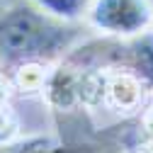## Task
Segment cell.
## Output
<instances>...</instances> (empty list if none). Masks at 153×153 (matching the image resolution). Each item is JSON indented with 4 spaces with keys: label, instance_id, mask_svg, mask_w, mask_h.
I'll use <instances>...</instances> for the list:
<instances>
[{
    "label": "cell",
    "instance_id": "obj_1",
    "mask_svg": "<svg viewBox=\"0 0 153 153\" xmlns=\"http://www.w3.org/2000/svg\"><path fill=\"white\" fill-rule=\"evenodd\" d=\"M80 36V25L56 20L29 0H12L0 10V63L7 68L29 61L53 63L73 51Z\"/></svg>",
    "mask_w": 153,
    "mask_h": 153
},
{
    "label": "cell",
    "instance_id": "obj_2",
    "mask_svg": "<svg viewBox=\"0 0 153 153\" xmlns=\"http://www.w3.org/2000/svg\"><path fill=\"white\" fill-rule=\"evenodd\" d=\"M85 22L102 34L131 39L151 27L153 7L148 0H92Z\"/></svg>",
    "mask_w": 153,
    "mask_h": 153
},
{
    "label": "cell",
    "instance_id": "obj_3",
    "mask_svg": "<svg viewBox=\"0 0 153 153\" xmlns=\"http://www.w3.org/2000/svg\"><path fill=\"white\" fill-rule=\"evenodd\" d=\"M100 68H102L100 107L117 112L122 117L139 114L141 107L146 105V97L151 90L134 73H129L124 68H112V66H100Z\"/></svg>",
    "mask_w": 153,
    "mask_h": 153
},
{
    "label": "cell",
    "instance_id": "obj_4",
    "mask_svg": "<svg viewBox=\"0 0 153 153\" xmlns=\"http://www.w3.org/2000/svg\"><path fill=\"white\" fill-rule=\"evenodd\" d=\"M51 68H53L51 63H39V61L12 66L10 73H7L10 88L15 92H20L22 97H34V95H42L44 97V88H46Z\"/></svg>",
    "mask_w": 153,
    "mask_h": 153
},
{
    "label": "cell",
    "instance_id": "obj_5",
    "mask_svg": "<svg viewBox=\"0 0 153 153\" xmlns=\"http://www.w3.org/2000/svg\"><path fill=\"white\" fill-rule=\"evenodd\" d=\"M29 3L61 22L78 25L80 20H85L92 0H29Z\"/></svg>",
    "mask_w": 153,
    "mask_h": 153
},
{
    "label": "cell",
    "instance_id": "obj_6",
    "mask_svg": "<svg viewBox=\"0 0 153 153\" xmlns=\"http://www.w3.org/2000/svg\"><path fill=\"white\" fill-rule=\"evenodd\" d=\"M134 151L136 153H153V100L141 107L139 122L134 129Z\"/></svg>",
    "mask_w": 153,
    "mask_h": 153
},
{
    "label": "cell",
    "instance_id": "obj_7",
    "mask_svg": "<svg viewBox=\"0 0 153 153\" xmlns=\"http://www.w3.org/2000/svg\"><path fill=\"white\" fill-rule=\"evenodd\" d=\"M17 134H20L17 114L12 112L10 105H3V107H0V151H3V148H10L12 141L17 139Z\"/></svg>",
    "mask_w": 153,
    "mask_h": 153
},
{
    "label": "cell",
    "instance_id": "obj_8",
    "mask_svg": "<svg viewBox=\"0 0 153 153\" xmlns=\"http://www.w3.org/2000/svg\"><path fill=\"white\" fill-rule=\"evenodd\" d=\"M10 95H12V88H10V80H7V73L0 71V107L10 105Z\"/></svg>",
    "mask_w": 153,
    "mask_h": 153
},
{
    "label": "cell",
    "instance_id": "obj_9",
    "mask_svg": "<svg viewBox=\"0 0 153 153\" xmlns=\"http://www.w3.org/2000/svg\"><path fill=\"white\" fill-rule=\"evenodd\" d=\"M10 3H12V0H0V10H3V7H7Z\"/></svg>",
    "mask_w": 153,
    "mask_h": 153
}]
</instances>
